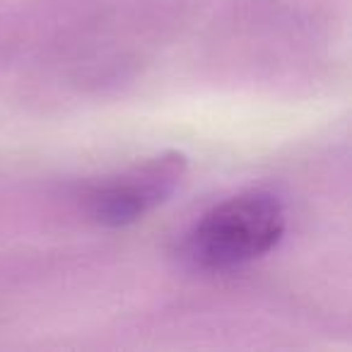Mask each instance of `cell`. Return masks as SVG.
Instances as JSON below:
<instances>
[{
    "label": "cell",
    "mask_w": 352,
    "mask_h": 352,
    "mask_svg": "<svg viewBox=\"0 0 352 352\" xmlns=\"http://www.w3.org/2000/svg\"><path fill=\"white\" fill-rule=\"evenodd\" d=\"M285 208L268 191H246L208 210L184 241L196 268L232 270L265 256L285 232Z\"/></svg>",
    "instance_id": "1"
},
{
    "label": "cell",
    "mask_w": 352,
    "mask_h": 352,
    "mask_svg": "<svg viewBox=\"0 0 352 352\" xmlns=\"http://www.w3.org/2000/svg\"><path fill=\"white\" fill-rule=\"evenodd\" d=\"M186 174L182 152H164L145 164H135L118 176L94 186L87 196L89 215L109 227H123L140 220L166 201Z\"/></svg>",
    "instance_id": "2"
}]
</instances>
